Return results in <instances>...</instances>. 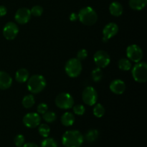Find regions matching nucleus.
Listing matches in <instances>:
<instances>
[{
	"label": "nucleus",
	"mask_w": 147,
	"mask_h": 147,
	"mask_svg": "<svg viewBox=\"0 0 147 147\" xmlns=\"http://www.w3.org/2000/svg\"><path fill=\"white\" fill-rule=\"evenodd\" d=\"M147 4V0H129V7L134 10H142Z\"/></svg>",
	"instance_id": "nucleus-19"
},
{
	"label": "nucleus",
	"mask_w": 147,
	"mask_h": 147,
	"mask_svg": "<svg viewBox=\"0 0 147 147\" xmlns=\"http://www.w3.org/2000/svg\"><path fill=\"white\" fill-rule=\"evenodd\" d=\"M73 110L75 114L78 115V116H82V115L84 114L85 112H86V109H85L84 106H83V105L81 104H78L73 106Z\"/></svg>",
	"instance_id": "nucleus-29"
},
{
	"label": "nucleus",
	"mask_w": 147,
	"mask_h": 147,
	"mask_svg": "<svg viewBox=\"0 0 147 147\" xmlns=\"http://www.w3.org/2000/svg\"><path fill=\"white\" fill-rule=\"evenodd\" d=\"M82 98L83 102L88 106H94L98 100V93L92 86H88L82 93Z\"/></svg>",
	"instance_id": "nucleus-7"
},
{
	"label": "nucleus",
	"mask_w": 147,
	"mask_h": 147,
	"mask_svg": "<svg viewBox=\"0 0 147 147\" xmlns=\"http://www.w3.org/2000/svg\"><path fill=\"white\" fill-rule=\"evenodd\" d=\"M83 142V134L77 130L67 131L62 137V143L65 147H80Z\"/></svg>",
	"instance_id": "nucleus-1"
},
{
	"label": "nucleus",
	"mask_w": 147,
	"mask_h": 147,
	"mask_svg": "<svg viewBox=\"0 0 147 147\" xmlns=\"http://www.w3.org/2000/svg\"><path fill=\"white\" fill-rule=\"evenodd\" d=\"M119 32V26L113 22L106 24L103 30V42H107L111 37H114Z\"/></svg>",
	"instance_id": "nucleus-13"
},
{
	"label": "nucleus",
	"mask_w": 147,
	"mask_h": 147,
	"mask_svg": "<svg viewBox=\"0 0 147 147\" xmlns=\"http://www.w3.org/2000/svg\"><path fill=\"white\" fill-rule=\"evenodd\" d=\"M99 132L96 129H90L86 133V139L88 142H93L98 138Z\"/></svg>",
	"instance_id": "nucleus-21"
},
{
	"label": "nucleus",
	"mask_w": 147,
	"mask_h": 147,
	"mask_svg": "<svg viewBox=\"0 0 147 147\" xmlns=\"http://www.w3.org/2000/svg\"><path fill=\"white\" fill-rule=\"evenodd\" d=\"M78 20L82 24L87 26H91L96 24L98 20L97 13L90 7L82 8L78 12Z\"/></svg>",
	"instance_id": "nucleus-3"
},
{
	"label": "nucleus",
	"mask_w": 147,
	"mask_h": 147,
	"mask_svg": "<svg viewBox=\"0 0 147 147\" xmlns=\"http://www.w3.org/2000/svg\"><path fill=\"white\" fill-rule=\"evenodd\" d=\"M47 110H48V106H47V105L46 103H41L37 106V113H40V114H44L45 112L47 111Z\"/></svg>",
	"instance_id": "nucleus-32"
},
{
	"label": "nucleus",
	"mask_w": 147,
	"mask_h": 147,
	"mask_svg": "<svg viewBox=\"0 0 147 147\" xmlns=\"http://www.w3.org/2000/svg\"><path fill=\"white\" fill-rule=\"evenodd\" d=\"M34 103H35V100H34V96L32 94H29L24 96L22 99V106L25 109L32 108L34 105Z\"/></svg>",
	"instance_id": "nucleus-20"
},
{
	"label": "nucleus",
	"mask_w": 147,
	"mask_h": 147,
	"mask_svg": "<svg viewBox=\"0 0 147 147\" xmlns=\"http://www.w3.org/2000/svg\"><path fill=\"white\" fill-rule=\"evenodd\" d=\"M78 20V14H76V13L73 12L72 14H70V20L71 22H76Z\"/></svg>",
	"instance_id": "nucleus-34"
},
{
	"label": "nucleus",
	"mask_w": 147,
	"mask_h": 147,
	"mask_svg": "<svg viewBox=\"0 0 147 147\" xmlns=\"http://www.w3.org/2000/svg\"><path fill=\"white\" fill-rule=\"evenodd\" d=\"M110 90L115 94L121 95L124 93L126 90V84L123 80L116 79L110 83Z\"/></svg>",
	"instance_id": "nucleus-14"
},
{
	"label": "nucleus",
	"mask_w": 147,
	"mask_h": 147,
	"mask_svg": "<svg viewBox=\"0 0 147 147\" xmlns=\"http://www.w3.org/2000/svg\"><path fill=\"white\" fill-rule=\"evenodd\" d=\"M105 112H106V110L103 105L100 103L95 104L94 108H93V114L97 118H101L105 114Z\"/></svg>",
	"instance_id": "nucleus-23"
},
{
	"label": "nucleus",
	"mask_w": 147,
	"mask_h": 147,
	"mask_svg": "<svg viewBox=\"0 0 147 147\" xmlns=\"http://www.w3.org/2000/svg\"><path fill=\"white\" fill-rule=\"evenodd\" d=\"M31 11L30 9L26 7L20 8L15 13L14 19L16 22L20 24H27L31 18Z\"/></svg>",
	"instance_id": "nucleus-12"
},
{
	"label": "nucleus",
	"mask_w": 147,
	"mask_h": 147,
	"mask_svg": "<svg viewBox=\"0 0 147 147\" xmlns=\"http://www.w3.org/2000/svg\"><path fill=\"white\" fill-rule=\"evenodd\" d=\"M91 76L94 82H99L103 78V72H102L101 68L100 67H96L92 71Z\"/></svg>",
	"instance_id": "nucleus-25"
},
{
	"label": "nucleus",
	"mask_w": 147,
	"mask_h": 147,
	"mask_svg": "<svg viewBox=\"0 0 147 147\" xmlns=\"http://www.w3.org/2000/svg\"><path fill=\"white\" fill-rule=\"evenodd\" d=\"M24 142L25 139L23 135L18 134L15 136L14 138V144L17 147H22L24 144Z\"/></svg>",
	"instance_id": "nucleus-30"
},
{
	"label": "nucleus",
	"mask_w": 147,
	"mask_h": 147,
	"mask_svg": "<svg viewBox=\"0 0 147 147\" xmlns=\"http://www.w3.org/2000/svg\"><path fill=\"white\" fill-rule=\"evenodd\" d=\"M30 11H31V14H32L34 17H40L43 13V8L41 6L36 5L30 9Z\"/></svg>",
	"instance_id": "nucleus-28"
},
{
	"label": "nucleus",
	"mask_w": 147,
	"mask_h": 147,
	"mask_svg": "<svg viewBox=\"0 0 147 147\" xmlns=\"http://www.w3.org/2000/svg\"><path fill=\"white\" fill-rule=\"evenodd\" d=\"M61 123L65 126H71L75 122L74 115L70 112H65L61 116Z\"/></svg>",
	"instance_id": "nucleus-18"
},
{
	"label": "nucleus",
	"mask_w": 147,
	"mask_h": 147,
	"mask_svg": "<svg viewBox=\"0 0 147 147\" xmlns=\"http://www.w3.org/2000/svg\"><path fill=\"white\" fill-rule=\"evenodd\" d=\"M22 147H39L38 145H37L34 143H27L24 144Z\"/></svg>",
	"instance_id": "nucleus-35"
},
{
	"label": "nucleus",
	"mask_w": 147,
	"mask_h": 147,
	"mask_svg": "<svg viewBox=\"0 0 147 147\" xmlns=\"http://www.w3.org/2000/svg\"><path fill=\"white\" fill-rule=\"evenodd\" d=\"M7 9L4 6H0V17H4L7 14Z\"/></svg>",
	"instance_id": "nucleus-33"
},
{
	"label": "nucleus",
	"mask_w": 147,
	"mask_h": 147,
	"mask_svg": "<svg viewBox=\"0 0 147 147\" xmlns=\"http://www.w3.org/2000/svg\"><path fill=\"white\" fill-rule=\"evenodd\" d=\"M47 82L45 78L41 75H34L28 79L27 89L34 94H37L42 91L46 87Z\"/></svg>",
	"instance_id": "nucleus-2"
},
{
	"label": "nucleus",
	"mask_w": 147,
	"mask_h": 147,
	"mask_svg": "<svg viewBox=\"0 0 147 147\" xmlns=\"http://www.w3.org/2000/svg\"><path fill=\"white\" fill-rule=\"evenodd\" d=\"M131 73L135 81L145 83L147 80V64L145 62L136 63L132 68Z\"/></svg>",
	"instance_id": "nucleus-4"
},
{
	"label": "nucleus",
	"mask_w": 147,
	"mask_h": 147,
	"mask_svg": "<svg viewBox=\"0 0 147 147\" xmlns=\"http://www.w3.org/2000/svg\"><path fill=\"white\" fill-rule=\"evenodd\" d=\"M42 115L43 119L47 123H53L56 119V114L53 111H47Z\"/></svg>",
	"instance_id": "nucleus-26"
},
{
	"label": "nucleus",
	"mask_w": 147,
	"mask_h": 147,
	"mask_svg": "<svg viewBox=\"0 0 147 147\" xmlns=\"http://www.w3.org/2000/svg\"><path fill=\"white\" fill-rule=\"evenodd\" d=\"M118 65H119V69L123 71H128L131 68V63L130 60L127 58L120 59L118 63Z\"/></svg>",
	"instance_id": "nucleus-22"
},
{
	"label": "nucleus",
	"mask_w": 147,
	"mask_h": 147,
	"mask_svg": "<svg viewBox=\"0 0 147 147\" xmlns=\"http://www.w3.org/2000/svg\"><path fill=\"white\" fill-rule=\"evenodd\" d=\"M88 57V51L86 49H81L79 50L77 53V59H78L80 61L84 60Z\"/></svg>",
	"instance_id": "nucleus-31"
},
{
	"label": "nucleus",
	"mask_w": 147,
	"mask_h": 147,
	"mask_svg": "<svg viewBox=\"0 0 147 147\" xmlns=\"http://www.w3.org/2000/svg\"><path fill=\"white\" fill-rule=\"evenodd\" d=\"M23 123L30 129L37 127L41 122V118L38 113H28L23 117Z\"/></svg>",
	"instance_id": "nucleus-10"
},
{
	"label": "nucleus",
	"mask_w": 147,
	"mask_h": 147,
	"mask_svg": "<svg viewBox=\"0 0 147 147\" xmlns=\"http://www.w3.org/2000/svg\"><path fill=\"white\" fill-rule=\"evenodd\" d=\"M93 60L98 67L104 68L110 63L111 57L107 52L104 50H98L94 54Z\"/></svg>",
	"instance_id": "nucleus-9"
},
{
	"label": "nucleus",
	"mask_w": 147,
	"mask_h": 147,
	"mask_svg": "<svg viewBox=\"0 0 147 147\" xmlns=\"http://www.w3.org/2000/svg\"><path fill=\"white\" fill-rule=\"evenodd\" d=\"M29 71L25 68H20L16 72L15 79L18 83H25L29 79Z\"/></svg>",
	"instance_id": "nucleus-17"
},
{
	"label": "nucleus",
	"mask_w": 147,
	"mask_h": 147,
	"mask_svg": "<svg viewBox=\"0 0 147 147\" xmlns=\"http://www.w3.org/2000/svg\"><path fill=\"white\" fill-rule=\"evenodd\" d=\"M18 33V26L12 22H7L3 28V35L7 40H13L15 39Z\"/></svg>",
	"instance_id": "nucleus-11"
},
{
	"label": "nucleus",
	"mask_w": 147,
	"mask_h": 147,
	"mask_svg": "<svg viewBox=\"0 0 147 147\" xmlns=\"http://www.w3.org/2000/svg\"><path fill=\"white\" fill-rule=\"evenodd\" d=\"M41 147H57V144L53 138H46L41 142Z\"/></svg>",
	"instance_id": "nucleus-27"
},
{
	"label": "nucleus",
	"mask_w": 147,
	"mask_h": 147,
	"mask_svg": "<svg viewBox=\"0 0 147 147\" xmlns=\"http://www.w3.org/2000/svg\"><path fill=\"white\" fill-rule=\"evenodd\" d=\"M12 84V78L7 73L0 71V90H7Z\"/></svg>",
	"instance_id": "nucleus-15"
},
{
	"label": "nucleus",
	"mask_w": 147,
	"mask_h": 147,
	"mask_svg": "<svg viewBox=\"0 0 147 147\" xmlns=\"http://www.w3.org/2000/svg\"><path fill=\"white\" fill-rule=\"evenodd\" d=\"M82 63L78 59L71 58L66 63L65 70L70 78H77L82 71Z\"/></svg>",
	"instance_id": "nucleus-5"
},
{
	"label": "nucleus",
	"mask_w": 147,
	"mask_h": 147,
	"mask_svg": "<svg viewBox=\"0 0 147 147\" xmlns=\"http://www.w3.org/2000/svg\"><path fill=\"white\" fill-rule=\"evenodd\" d=\"M38 131L39 134H40L42 137L47 138L48 137L49 134H50V128L48 125L45 124V123H43V124L40 125V126H39L38 128Z\"/></svg>",
	"instance_id": "nucleus-24"
},
{
	"label": "nucleus",
	"mask_w": 147,
	"mask_h": 147,
	"mask_svg": "<svg viewBox=\"0 0 147 147\" xmlns=\"http://www.w3.org/2000/svg\"><path fill=\"white\" fill-rule=\"evenodd\" d=\"M109 11L114 17H120L123 14V6L118 1H113L109 6Z\"/></svg>",
	"instance_id": "nucleus-16"
},
{
	"label": "nucleus",
	"mask_w": 147,
	"mask_h": 147,
	"mask_svg": "<svg viewBox=\"0 0 147 147\" xmlns=\"http://www.w3.org/2000/svg\"><path fill=\"white\" fill-rule=\"evenodd\" d=\"M126 55L131 61L139 63L143 57V51L137 45H131L126 49Z\"/></svg>",
	"instance_id": "nucleus-8"
},
{
	"label": "nucleus",
	"mask_w": 147,
	"mask_h": 147,
	"mask_svg": "<svg viewBox=\"0 0 147 147\" xmlns=\"http://www.w3.org/2000/svg\"><path fill=\"white\" fill-rule=\"evenodd\" d=\"M55 104L59 109L67 110L73 108L74 99L70 93H61L55 98Z\"/></svg>",
	"instance_id": "nucleus-6"
}]
</instances>
